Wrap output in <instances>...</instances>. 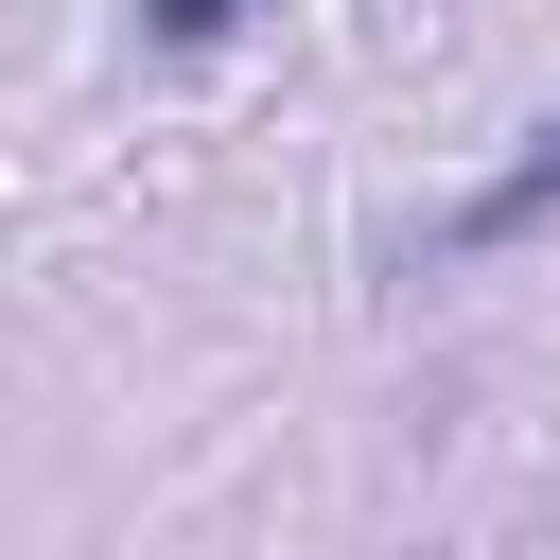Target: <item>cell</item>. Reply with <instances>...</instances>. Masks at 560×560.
<instances>
[{"label":"cell","instance_id":"cell-1","mask_svg":"<svg viewBox=\"0 0 560 560\" xmlns=\"http://www.w3.org/2000/svg\"><path fill=\"white\" fill-rule=\"evenodd\" d=\"M542 210H560V140H542V158H508V175H490V192H472V210H455V228H438V245H455V262H472V245H525V228H542Z\"/></svg>","mask_w":560,"mask_h":560},{"label":"cell","instance_id":"cell-2","mask_svg":"<svg viewBox=\"0 0 560 560\" xmlns=\"http://www.w3.org/2000/svg\"><path fill=\"white\" fill-rule=\"evenodd\" d=\"M228 18H245V0H140V35H158V52H210Z\"/></svg>","mask_w":560,"mask_h":560}]
</instances>
